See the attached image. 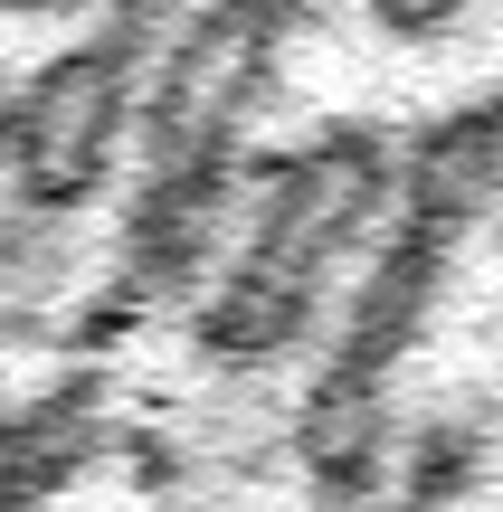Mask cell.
Instances as JSON below:
<instances>
[{
  "label": "cell",
  "instance_id": "6da1fadb",
  "mask_svg": "<svg viewBox=\"0 0 503 512\" xmlns=\"http://www.w3.org/2000/svg\"><path fill=\"white\" fill-rule=\"evenodd\" d=\"M152 38L95 29L76 48H57L48 67H29V86H10V190L29 219H76L114 190L133 133V95H143Z\"/></svg>",
  "mask_w": 503,
  "mask_h": 512
},
{
  "label": "cell",
  "instance_id": "7a4b0ae2",
  "mask_svg": "<svg viewBox=\"0 0 503 512\" xmlns=\"http://www.w3.org/2000/svg\"><path fill=\"white\" fill-rule=\"evenodd\" d=\"M295 10L304 0H200L143 57V95H133L143 162H228L266 105V76L285 57Z\"/></svg>",
  "mask_w": 503,
  "mask_h": 512
},
{
  "label": "cell",
  "instance_id": "3957f363",
  "mask_svg": "<svg viewBox=\"0 0 503 512\" xmlns=\"http://www.w3.org/2000/svg\"><path fill=\"white\" fill-rule=\"evenodd\" d=\"M399 209V143L380 124H323L314 143H295L285 162L247 171L238 200V256L304 275L333 294L342 256L371 247Z\"/></svg>",
  "mask_w": 503,
  "mask_h": 512
},
{
  "label": "cell",
  "instance_id": "277c9868",
  "mask_svg": "<svg viewBox=\"0 0 503 512\" xmlns=\"http://www.w3.org/2000/svg\"><path fill=\"white\" fill-rule=\"evenodd\" d=\"M238 200H247L238 152L228 162H143L124 228H114V285L143 294V313L190 304L219 275V256L238 247Z\"/></svg>",
  "mask_w": 503,
  "mask_h": 512
},
{
  "label": "cell",
  "instance_id": "5b68a950",
  "mask_svg": "<svg viewBox=\"0 0 503 512\" xmlns=\"http://www.w3.org/2000/svg\"><path fill=\"white\" fill-rule=\"evenodd\" d=\"M323 304H333L323 285H304V275L228 247L219 275L190 294V351H200L209 370H228V380H257V370L295 361V351L323 332Z\"/></svg>",
  "mask_w": 503,
  "mask_h": 512
},
{
  "label": "cell",
  "instance_id": "8992f818",
  "mask_svg": "<svg viewBox=\"0 0 503 512\" xmlns=\"http://www.w3.org/2000/svg\"><path fill=\"white\" fill-rule=\"evenodd\" d=\"M503 209V95H466L437 124H418L399 143V209L390 219L466 238Z\"/></svg>",
  "mask_w": 503,
  "mask_h": 512
},
{
  "label": "cell",
  "instance_id": "52a82bcc",
  "mask_svg": "<svg viewBox=\"0 0 503 512\" xmlns=\"http://www.w3.org/2000/svg\"><path fill=\"white\" fill-rule=\"evenodd\" d=\"M361 10H371V29H390V38H447L475 0H361Z\"/></svg>",
  "mask_w": 503,
  "mask_h": 512
},
{
  "label": "cell",
  "instance_id": "ba28073f",
  "mask_svg": "<svg viewBox=\"0 0 503 512\" xmlns=\"http://www.w3.org/2000/svg\"><path fill=\"white\" fill-rule=\"evenodd\" d=\"M95 10H105V29H133V38H152L171 10H181V0H95Z\"/></svg>",
  "mask_w": 503,
  "mask_h": 512
},
{
  "label": "cell",
  "instance_id": "9c48e42d",
  "mask_svg": "<svg viewBox=\"0 0 503 512\" xmlns=\"http://www.w3.org/2000/svg\"><path fill=\"white\" fill-rule=\"evenodd\" d=\"M0 10H10V19H38V10H48L57 19V10H86V0H0Z\"/></svg>",
  "mask_w": 503,
  "mask_h": 512
},
{
  "label": "cell",
  "instance_id": "30bf717a",
  "mask_svg": "<svg viewBox=\"0 0 503 512\" xmlns=\"http://www.w3.org/2000/svg\"><path fill=\"white\" fill-rule=\"evenodd\" d=\"M0 162H10V76H0Z\"/></svg>",
  "mask_w": 503,
  "mask_h": 512
}]
</instances>
